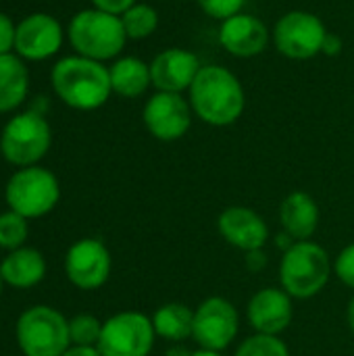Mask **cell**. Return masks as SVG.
Instances as JSON below:
<instances>
[{
  "label": "cell",
  "instance_id": "obj_1",
  "mask_svg": "<svg viewBox=\"0 0 354 356\" xmlns=\"http://www.w3.org/2000/svg\"><path fill=\"white\" fill-rule=\"evenodd\" d=\"M188 94L192 113L213 127L236 123L246 106V94L238 75L221 65H202Z\"/></svg>",
  "mask_w": 354,
  "mask_h": 356
},
{
  "label": "cell",
  "instance_id": "obj_18",
  "mask_svg": "<svg viewBox=\"0 0 354 356\" xmlns=\"http://www.w3.org/2000/svg\"><path fill=\"white\" fill-rule=\"evenodd\" d=\"M280 223L294 240H311L319 227V207L315 198L303 190L290 192L280 204Z\"/></svg>",
  "mask_w": 354,
  "mask_h": 356
},
{
  "label": "cell",
  "instance_id": "obj_31",
  "mask_svg": "<svg viewBox=\"0 0 354 356\" xmlns=\"http://www.w3.org/2000/svg\"><path fill=\"white\" fill-rule=\"evenodd\" d=\"M244 263H246V269H248V271L259 273V271L265 269L267 257L263 254V248H261V250H250V252H244Z\"/></svg>",
  "mask_w": 354,
  "mask_h": 356
},
{
  "label": "cell",
  "instance_id": "obj_11",
  "mask_svg": "<svg viewBox=\"0 0 354 356\" xmlns=\"http://www.w3.org/2000/svg\"><path fill=\"white\" fill-rule=\"evenodd\" d=\"M192 115L190 102L175 92L152 94L142 111L148 134L161 142H175L184 138L192 125Z\"/></svg>",
  "mask_w": 354,
  "mask_h": 356
},
{
  "label": "cell",
  "instance_id": "obj_23",
  "mask_svg": "<svg viewBox=\"0 0 354 356\" xmlns=\"http://www.w3.org/2000/svg\"><path fill=\"white\" fill-rule=\"evenodd\" d=\"M123 29L129 40H144L152 35L159 27V13L150 4L136 2L121 15Z\"/></svg>",
  "mask_w": 354,
  "mask_h": 356
},
{
  "label": "cell",
  "instance_id": "obj_15",
  "mask_svg": "<svg viewBox=\"0 0 354 356\" xmlns=\"http://www.w3.org/2000/svg\"><path fill=\"white\" fill-rule=\"evenodd\" d=\"M202 69L198 56L186 48H167L159 52L150 63L152 86L156 92H175L182 94L190 90L198 71Z\"/></svg>",
  "mask_w": 354,
  "mask_h": 356
},
{
  "label": "cell",
  "instance_id": "obj_8",
  "mask_svg": "<svg viewBox=\"0 0 354 356\" xmlns=\"http://www.w3.org/2000/svg\"><path fill=\"white\" fill-rule=\"evenodd\" d=\"M156 332L144 313L123 311L102 323L98 350L102 356H150Z\"/></svg>",
  "mask_w": 354,
  "mask_h": 356
},
{
  "label": "cell",
  "instance_id": "obj_2",
  "mask_svg": "<svg viewBox=\"0 0 354 356\" xmlns=\"http://www.w3.org/2000/svg\"><path fill=\"white\" fill-rule=\"evenodd\" d=\"M52 88L56 96L77 111H94L100 108L113 88L108 69L86 56H65L52 69Z\"/></svg>",
  "mask_w": 354,
  "mask_h": 356
},
{
  "label": "cell",
  "instance_id": "obj_36",
  "mask_svg": "<svg viewBox=\"0 0 354 356\" xmlns=\"http://www.w3.org/2000/svg\"><path fill=\"white\" fill-rule=\"evenodd\" d=\"M192 356H223L221 353H215V350H204V348H200V350H196Z\"/></svg>",
  "mask_w": 354,
  "mask_h": 356
},
{
  "label": "cell",
  "instance_id": "obj_27",
  "mask_svg": "<svg viewBox=\"0 0 354 356\" xmlns=\"http://www.w3.org/2000/svg\"><path fill=\"white\" fill-rule=\"evenodd\" d=\"M196 2L209 17H213L217 21H225V19L242 13L246 0H196Z\"/></svg>",
  "mask_w": 354,
  "mask_h": 356
},
{
  "label": "cell",
  "instance_id": "obj_28",
  "mask_svg": "<svg viewBox=\"0 0 354 356\" xmlns=\"http://www.w3.org/2000/svg\"><path fill=\"white\" fill-rule=\"evenodd\" d=\"M334 273L336 277L348 286L351 290H354V242L344 246L340 250V254L336 257V263H334Z\"/></svg>",
  "mask_w": 354,
  "mask_h": 356
},
{
  "label": "cell",
  "instance_id": "obj_34",
  "mask_svg": "<svg viewBox=\"0 0 354 356\" xmlns=\"http://www.w3.org/2000/svg\"><path fill=\"white\" fill-rule=\"evenodd\" d=\"M194 353L192 350H188L186 346H182V344H173L167 353H165V356H192Z\"/></svg>",
  "mask_w": 354,
  "mask_h": 356
},
{
  "label": "cell",
  "instance_id": "obj_33",
  "mask_svg": "<svg viewBox=\"0 0 354 356\" xmlns=\"http://www.w3.org/2000/svg\"><path fill=\"white\" fill-rule=\"evenodd\" d=\"M63 356H102L96 346H69Z\"/></svg>",
  "mask_w": 354,
  "mask_h": 356
},
{
  "label": "cell",
  "instance_id": "obj_7",
  "mask_svg": "<svg viewBox=\"0 0 354 356\" xmlns=\"http://www.w3.org/2000/svg\"><path fill=\"white\" fill-rule=\"evenodd\" d=\"M52 142L50 125L38 111H27L13 117L0 136L2 156L17 167H31L48 152Z\"/></svg>",
  "mask_w": 354,
  "mask_h": 356
},
{
  "label": "cell",
  "instance_id": "obj_37",
  "mask_svg": "<svg viewBox=\"0 0 354 356\" xmlns=\"http://www.w3.org/2000/svg\"><path fill=\"white\" fill-rule=\"evenodd\" d=\"M2 284H4V280H2V275H0V292H2Z\"/></svg>",
  "mask_w": 354,
  "mask_h": 356
},
{
  "label": "cell",
  "instance_id": "obj_21",
  "mask_svg": "<svg viewBox=\"0 0 354 356\" xmlns=\"http://www.w3.org/2000/svg\"><path fill=\"white\" fill-rule=\"evenodd\" d=\"M29 90V73L15 54H0V113L17 108Z\"/></svg>",
  "mask_w": 354,
  "mask_h": 356
},
{
  "label": "cell",
  "instance_id": "obj_5",
  "mask_svg": "<svg viewBox=\"0 0 354 356\" xmlns=\"http://www.w3.org/2000/svg\"><path fill=\"white\" fill-rule=\"evenodd\" d=\"M17 344L25 356H63L71 346L69 321L52 307H31L17 321Z\"/></svg>",
  "mask_w": 354,
  "mask_h": 356
},
{
  "label": "cell",
  "instance_id": "obj_19",
  "mask_svg": "<svg viewBox=\"0 0 354 356\" xmlns=\"http://www.w3.org/2000/svg\"><path fill=\"white\" fill-rule=\"evenodd\" d=\"M0 275L4 284L13 288H31L38 286L46 275V261L40 250L21 246L10 250L8 257L0 263Z\"/></svg>",
  "mask_w": 354,
  "mask_h": 356
},
{
  "label": "cell",
  "instance_id": "obj_6",
  "mask_svg": "<svg viewBox=\"0 0 354 356\" xmlns=\"http://www.w3.org/2000/svg\"><path fill=\"white\" fill-rule=\"evenodd\" d=\"M4 198L10 211L23 215L25 219H38L56 207L61 198V186L52 171L31 165L19 169L8 179Z\"/></svg>",
  "mask_w": 354,
  "mask_h": 356
},
{
  "label": "cell",
  "instance_id": "obj_32",
  "mask_svg": "<svg viewBox=\"0 0 354 356\" xmlns=\"http://www.w3.org/2000/svg\"><path fill=\"white\" fill-rule=\"evenodd\" d=\"M321 52L328 54V56H338V54L342 52V40H340L338 35H334V33L328 31V35H325V40H323Z\"/></svg>",
  "mask_w": 354,
  "mask_h": 356
},
{
  "label": "cell",
  "instance_id": "obj_10",
  "mask_svg": "<svg viewBox=\"0 0 354 356\" xmlns=\"http://www.w3.org/2000/svg\"><path fill=\"white\" fill-rule=\"evenodd\" d=\"M240 332V315L223 296H211L194 309L192 338L204 350L223 353Z\"/></svg>",
  "mask_w": 354,
  "mask_h": 356
},
{
  "label": "cell",
  "instance_id": "obj_29",
  "mask_svg": "<svg viewBox=\"0 0 354 356\" xmlns=\"http://www.w3.org/2000/svg\"><path fill=\"white\" fill-rule=\"evenodd\" d=\"M15 33L17 25L4 13H0V54H8L10 48H15Z\"/></svg>",
  "mask_w": 354,
  "mask_h": 356
},
{
  "label": "cell",
  "instance_id": "obj_17",
  "mask_svg": "<svg viewBox=\"0 0 354 356\" xmlns=\"http://www.w3.org/2000/svg\"><path fill=\"white\" fill-rule=\"evenodd\" d=\"M219 44L225 52L238 58H250L261 54L269 44V29L267 25L248 13H238L219 27Z\"/></svg>",
  "mask_w": 354,
  "mask_h": 356
},
{
  "label": "cell",
  "instance_id": "obj_9",
  "mask_svg": "<svg viewBox=\"0 0 354 356\" xmlns=\"http://www.w3.org/2000/svg\"><path fill=\"white\" fill-rule=\"evenodd\" d=\"M328 29L323 21L309 10H290L277 19L271 38L280 54L307 60L321 52Z\"/></svg>",
  "mask_w": 354,
  "mask_h": 356
},
{
  "label": "cell",
  "instance_id": "obj_14",
  "mask_svg": "<svg viewBox=\"0 0 354 356\" xmlns=\"http://www.w3.org/2000/svg\"><path fill=\"white\" fill-rule=\"evenodd\" d=\"M63 27L52 15L33 13L17 25L15 48L27 60H44L61 50Z\"/></svg>",
  "mask_w": 354,
  "mask_h": 356
},
{
  "label": "cell",
  "instance_id": "obj_30",
  "mask_svg": "<svg viewBox=\"0 0 354 356\" xmlns=\"http://www.w3.org/2000/svg\"><path fill=\"white\" fill-rule=\"evenodd\" d=\"M94 8H100L104 13H111V15H123L129 6L136 4V0H92Z\"/></svg>",
  "mask_w": 354,
  "mask_h": 356
},
{
  "label": "cell",
  "instance_id": "obj_13",
  "mask_svg": "<svg viewBox=\"0 0 354 356\" xmlns=\"http://www.w3.org/2000/svg\"><path fill=\"white\" fill-rule=\"evenodd\" d=\"M294 317L292 296L282 288H263L246 305V319L257 334L280 336Z\"/></svg>",
  "mask_w": 354,
  "mask_h": 356
},
{
  "label": "cell",
  "instance_id": "obj_22",
  "mask_svg": "<svg viewBox=\"0 0 354 356\" xmlns=\"http://www.w3.org/2000/svg\"><path fill=\"white\" fill-rule=\"evenodd\" d=\"M152 327L156 338L179 344L186 338H192L194 327V311L184 302H167L159 307L152 315Z\"/></svg>",
  "mask_w": 354,
  "mask_h": 356
},
{
  "label": "cell",
  "instance_id": "obj_35",
  "mask_svg": "<svg viewBox=\"0 0 354 356\" xmlns=\"http://www.w3.org/2000/svg\"><path fill=\"white\" fill-rule=\"evenodd\" d=\"M346 321H348V327H351V332L354 334V296L351 298V302H348V309H346Z\"/></svg>",
  "mask_w": 354,
  "mask_h": 356
},
{
  "label": "cell",
  "instance_id": "obj_20",
  "mask_svg": "<svg viewBox=\"0 0 354 356\" xmlns=\"http://www.w3.org/2000/svg\"><path fill=\"white\" fill-rule=\"evenodd\" d=\"M111 73V88L115 94L123 98L142 96L152 86L150 65L138 56H123L113 63L108 69Z\"/></svg>",
  "mask_w": 354,
  "mask_h": 356
},
{
  "label": "cell",
  "instance_id": "obj_16",
  "mask_svg": "<svg viewBox=\"0 0 354 356\" xmlns=\"http://www.w3.org/2000/svg\"><path fill=\"white\" fill-rule=\"evenodd\" d=\"M217 229L230 246L242 252L261 250L269 240L265 219L248 207H227L217 219Z\"/></svg>",
  "mask_w": 354,
  "mask_h": 356
},
{
  "label": "cell",
  "instance_id": "obj_4",
  "mask_svg": "<svg viewBox=\"0 0 354 356\" xmlns=\"http://www.w3.org/2000/svg\"><path fill=\"white\" fill-rule=\"evenodd\" d=\"M69 42L79 56L102 63L115 58L123 50L127 33L119 15H111L100 8H86L69 23Z\"/></svg>",
  "mask_w": 354,
  "mask_h": 356
},
{
  "label": "cell",
  "instance_id": "obj_3",
  "mask_svg": "<svg viewBox=\"0 0 354 356\" xmlns=\"http://www.w3.org/2000/svg\"><path fill=\"white\" fill-rule=\"evenodd\" d=\"M334 263L323 246L313 240L294 242L280 261V288L292 298L309 300L325 290Z\"/></svg>",
  "mask_w": 354,
  "mask_h": 356
},
{
  "label": "cell",
  "instance_id": "obj_12",
  "mask_svg": "<svg viewBox=\"0 0 354 356\" xmlns=\"http://www.w3.org/2000/svg\"><path fill=\"white\" fill-rule=\"evenodd\" d=\"M111 252L96 238L75 242L65 257V273L79 290H98L104 286L111 275Z\"/></svg>",
  "mask_w": 354,
  "mask_h": 356
},
{
  "label": "cell",
  "instance_id": "obj_24",
  "mask_svg": "<svg viewBox=\"0 0 354 356\" xmlns=\"http://www.w3.org/2000/svg\"><path fill=\"white\" fill-rule=\"evenodd\" d=\"M27 234H29V227L23 215L15 211L0 215V248H6V250L21 248L23 242L27 240Z\"/></svg>",
  "mask_w": 354,
  "mask_h": 356
},
{
  "label": "cell",
  "instance_id": "obj_25",
  "mask_svg": "<svg viewBox=\"0 0 354 356\" xmlns=\"http://www.w3.org/2000/svg\"><path fill=\"white\" fill-rule=\"evenodd\" d=\"M234 356H290V350L280 336L255 334L238 346Z\"/></svg>",
  "mask_w": 354,
  "mask_h": 356
},
{
  "label": "cell",
  "instance_id": "obj_26",
  "mask_svg": "<svg viewBox=\"0 0 354 356\" xmlns=\"http://www.w3.org/2000/svg\"><path fill=\"white\" fill-rule=\"evenodd\" d=\"M102 323L94 315H77L69 321L71 346H98Z\"/></svg>",
  "mask_w": 354,
  "mask_h": 356
}]
</instances>
